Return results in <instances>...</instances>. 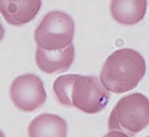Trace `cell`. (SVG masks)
<instances>
[{
    "instance_id": "52a82bcc",
    "label": "cell",
    "mask_w": 149,
    "mask_h": 137,
    "mask_svg": "<svg viewBox=\"0 0 149 137\" xmlns=\"http://www.w3.org/2000/svg\"><path fill=\"white\" fill-rule=\"evenodd\" d=\"M42 1L40 0H2L0 11L2 17L12 26H22L35 18L38 14Z\"/></svg>"
},
{
    "instance_id": "277c9868",
    "label": "cell",
    "mask_w": 149,
    "mask_h": 137,
    "mask_svg": "<svg viewBox=\"0 0 149 137\" xmlns=\"http://www.w3.org/2000/svg\"><path fill=\"white\" fill-rule=\"evenodd\" d=\"M110 93L97 76L78 74L72 88L73 107L86 114H95L103 110Z\"/></svg>"
},
{
    "instance_id": "5b68a950",
    "label": "cell",
    "mask_w": 149,
    "mask_h": 137,
    "mask_svg": "<svg viewBox=\"0 0 149 137\" xmlns=\"http://www.w3.org/2000/svg\"><path fill=\"white\" fill-rule=\"evenodd\" d=\"M9 97L14 106L24 112L40 108L47 99L42 80L34 74H24L15 78L9 88Z\"/></svg>"
},
{
    "instance_id": "6da1fadb",
    "label": "cell",
    "mask_w": 149,
    "mask_h": 137,
    "mask_svg": "<svg viewBox=\"0 0 149 137\" xmlns=\"http://www.w3.org/2000/svg\"><path fill=\"white\" fill-rule=\"evenodd\" d=\"M145 73L146 63L142 55L130 48H123L107 58L100 78L110 92L123 93L135 88Z\"/></svg>"
},
{
    "instance_id": "ba28073f",
    "label": "cell",
    "mask_w": 149,
    "mask_h": 137,
    "mask_svg": "<svg viewBox=\"0 0 149 137\" xmlns=\"http://www.w3.org/2000/svg\"><path fill=\"white\" fill-rule=\"evenodd\" d=\"M27 132L28 137H67L68 126L59 115L42 113L31 120Z\"/></svg>"
},
{
    "instance_id": "7c38bea8",
    "label": "cell",
    "mask_w": 149,
    "mask_h": 137,
    "mask_svg": "<svg viewBox=\"0 0 149 137\" xmlns=\"http://www.w3.org/2000/svg\"><path fill=\"white\" fill-rule=\"evenodd\" d=\"M146 137H149V136H146Z\"/></svg>"
},
{
    "instance_id": "9c48e42d",
    "label": "cell",
    "mask_w": 149,
    "mask_h": 137,
    "mask_svg": "<svg viewBox=\"0 0 149 137\" xmlns=\"http://www.w3.org/2000/svg\"><path fill=\"white\" fill-rule=\"evenodd\" d=\"M147 8V1L133 0L120 1L113 0L110 2V14L115 22L125 26L137 24L144 18Z\"/></svg>"
},
{
    "instance_id": "30bf717a",
    "label": "cell",
    "mask_w": 149,
    "mask_h": 137,
    "mask_svg": "<svg viewBox=\"0 0 149 137\" xmlns=\"http://www.w3.org/2000/svg\"><path fill=\"white\" fill-rule=\"evenodd\" d=\"M78 74H71L60 76L53 83V90L60 104L66 107H73L72 104V88Z\"/></svg>"
},
{
    "instance_id": "3957f363",
    "label": "cell",
    "mask_w": 149,
    "mask_h": 137,
    "mask_svg": "<svg viewBox=\"0 0 149 137\" xmlns=\"http://www.w3.org/2000/svg\"><path fill=\"white\" fill-rule=\"evenodd\" d=\"M74 35L73 18L63 11H51L43 17L34 31L38 48L46 51L64 50L72 45Z\"/></svg>"
},
{
    "instance_id": "8fae6325",
    "label": "cell",
    "mask_w": 149,
    "mask_h": 137,
    "mask_svg": "<svg viewBox=\"0 0 149 137\" xmlns=\"http://www.w3.org/2000/svg\"><path fill=\"white\" fill-rule=\"evenodd\" d=\"M103 137H130L128 136L126 133L122 131H118V130H111L109 131V133H107Z\"/></svg>"
},
{
    "instance_id": "7a4b0ae2",
    "label": "cell",
    "mask_w": 149,
    "mask_h": 137,
    "mask_svg": "<svg viewBox=\"0 0 149 137\" xmlns=\"http://www.w3.org/2000/svg\"><path fill=\"white\" fill-rule=\"evenodd\" d=\"M149 125V98L135 92L118 100L109 117V128L134 136Z\"/></svg>"
},
{
    "instance_id": "8992f818",
    "label": "cell",
    "mask_w": 149,
    "mask_h": 137,
    "mask_svg": "<svg viewBox=\"0 0 149 137\" xmlns=\"http://www.w3.org/2000/svg\"><path fill=\"white\" fill-rule=\"evenodd\" d=\"M74 59L73 44L64 50L46 51L37 47L35 52V63L40 71L48 74L64 73L71 68Z\"/></svg>"
}]
</instances>
